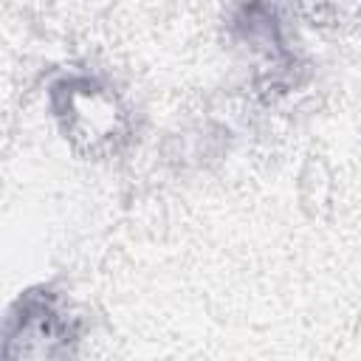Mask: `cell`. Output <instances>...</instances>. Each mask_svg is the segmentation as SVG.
Listing matches in <instances>:
<instances>
[{
  "mask_svg": "<svg viewBox=\"0 0 361 361\" xmlns=\"http://www.w3.org/2000/svg\"><path fill=\"white\" fill-rule=\"evenodd\" d=\"M85 316L54 285H31L8 305L0 330L3 358H71L79 353Z\"/></svg>",
  "mask_w": 361,
  "mask_h": 361,
  "instance_id": "obj_3",
  "label": "cell"
},
{
  "mask_svg": "<svg viewBox=\"0 0 361 361\" xmlns=\"http://www.w3.org/2000/svg\"><path fill=\"white\" fill-rule=\"evenodd\" d=\"M48 110L68 147L87 161L116 158L135 138V113L104 76L71 71L48 85Z\"/></svg>",
  "mask_w": 361,
  "mask_h": 361,
  "instance_id": "obj_2",
  "label": "cell"
},
{
  "mask_svg": "<svg viewBox=\"0 0 361 361\" xmlns=\"http://www.w3.org/2000/svg\"><path fill=\"white\" fill-rule=\"evenodd\" d=\"M296 0H228L223 31L231 48L254 62L251 90L262 102H276L310 79V62L296 39Z\"/></svg>",
  "mask_w": 361,
  "mask_h": 361,
  "instance_id": "obj_1",
  "label": "cell"
},
{
  "mask_svg": "<svg viewBox=\"0 0 361 361\" xmlns=\"http://www.w3.org/2000/svg\"><path fill=\"white\" fill-rule=\"evenodd\" d=\"M299 17L316 31L350 34L361 25V0H296Z\"/></svg>",
  "mask_w": 361,
  "mask_h": 361,
  "instance_id": "obj_4",
  "label": "cell"
}]
</instances>
